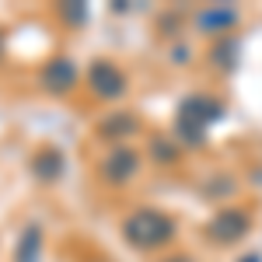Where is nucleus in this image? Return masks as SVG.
<instances>
[{"instance_id": "obj_1", "label": "nucleus", "mask_w": 262, "mask_h": 262, "mask_svg": "<svg viewBox=\"0 0 262 262\" xmlns=\"http://www.w3.org/2000/svg\"><path fill=\"white\" fill-rule=\"evenodd\" d=\"M168 234H171L168 217L154 213V210H140L126 221V242L140 245V248H154V245L168 242Z\"/></svg>"}, {"instance_id": "obj_7", "label": "nucleus", "mask_w": 262, "mask_h": 262, "mask_svg": "<svg viewBox=\"0 0 262 262\" xmlns=\"http://www.w3.org/2000/svg\"><path fill=\"white\" fill-rule=\"evenodd\" d=\"M129 129H137V122L129 119L126 112H116L108 122H101V133L105 137H116V133H129Z\"/></svg>"}, {"instance_id": "obj_9", "label": "nucleus", "mask_w": 262, "mask_h": 262, "mask_svg": "<svg viewBox=\"0 0 262 262\" xmlns=\"http://www.w3.org/2000/svg\"><path fill=\"white\" fill-rule=\"evenodd\" d=\"M0 56H4V32H0Z\"/></svg>"}, {"instance_id": "obj_2", "label": "nucleus", "mask_w": 262, "mask_h": 262, "mask_svg": "<svg viewBox=\"0 0 262 262\" xmlns=\"http://www.w3.org/2000/svg\"><path fill=\"white\" fill-rule=\"evenodd\" d=\"M39 84H42V91H49V95H70L77 88V63L70 56H53L42 67Z\"/></svg>"}, {"instance_id": "obj_3", "label": "nucleus", "mask_w": 262, "mask_h": 262, "mask_svg": "<svg viewBox=\"0 0 262 262\" xmlns=\"http://www.w3.org/2000/svg\"><path fill=\"white\" fill-rule=\"evenodd\" d=\"M88 84H91V91H95L98 98H119L122 91H126L122 70L116 67V63H108V60H98L91 70H88Z\"/></svg>"}, {"instance_id": "obj_5", "label": "nucleus", "mask_w": 262, "mask_h": 262, "mask_svg": "<svg viewBox=\"0 0 262 262\" xmlns=\"http://www.w3.org/2000/svg\"><path fill=\"white\" fill-rule=\"evenodd\" d=\"M32 171H35V179H42V182H56L63 175V154L56 147H42L39 154L32 158Z\"/></svg>"}, {"instance_id": "obj_4", "label": "nucleus", "mask_w": 262, "mask_h": 262, "mask_svg": "<svg viewBox=\"0 0 262 262\" xmlns=\"http://www.w3.org/2000/svg\"><path fill=\"white\" fill-rule=\"evenodd\" d=\"M133 171H137V154L129 150V147H116L105 161H101V175L108 182H126V179H133Z\"/></svg>"}, {"instance_id": "obj_6", "label": "nucleus", "mask_w": 262, "mask_h": 262, "mask_svg": "<svg viewBox=\"0 0 262 262\" xmlns=\"http://www.w3.org/2000/svg\"><path fill=\"white\" fill-rule=\"evenodd\" d=\"M39 252H42V227L39 224H28L18 238V252H14L18 259L14 262H39Z\"/></svg>"}, {"instance_id": "obj_8", "label": "nucleus", "mask_w": 262, "mask_h": 262, "mask_svg": "<svg viewBox=\"0 0 262 262\" xmlns=\"http://www.w3.org/2000/svg\"><path fill=\"white\" fill-rule=\"evenodd\" d=\"M60 14L70 21V25H77V21H84L88 11H84V4H60Z\"/></svg>"}]
</instances>
